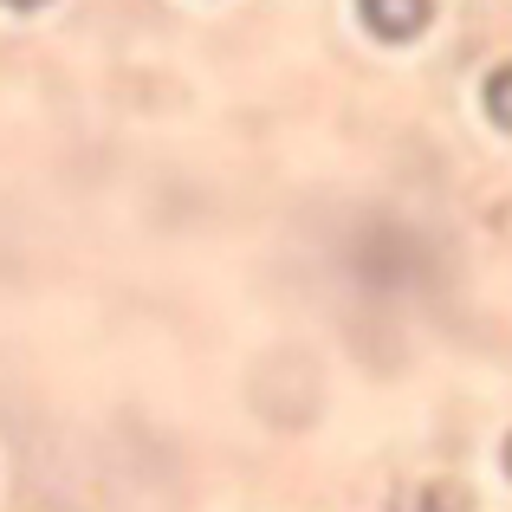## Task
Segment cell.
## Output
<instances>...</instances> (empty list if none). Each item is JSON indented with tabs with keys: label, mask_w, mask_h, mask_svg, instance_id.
Returning a JSON list of instances; mask_svg holds the SVG:
<instances>
[{
	"label": "cell",
	"mask_w": 512,
	"mask_h": 512,
	"mask_svg": "<svg viewBox=\"0 0 512 512\" xmlns=\"http://www.w3.org/2000/svg\"><path fill=\"white\" fill-rule=\"evenodd\" d=\"M428 13H435V0H363V26L376 39H389V46L415 39L428 26Z\"/></svg>",
	"instance_id": "obj_1"
},
{
	"label": "cell",
	"mask_w": 512,
	"mask_h": 512,
	"mask_svg": "<svg viewBox=\"0 0 512 512\" xmlns=\"http://www.w3.org/2000/svg\"><path fill=\"white\" fill-rule=\"evenodd\" d=\"M506 474H512V435H506Z\"/></svg>",
	"instance_id": "obj_3"
},
{
	"label": "cell",
	"mask_w": 512,
	"mask_h": 512,
	"mask_svg": "<svg viewBox=\"0 0 512 512\" xmlns=\"http://www.w3.org/2000/svg\"><path fill=\"white\" fill-rule=\"evenodd\" d=\"M480 98H487V117L500 130H512V65H500V72L487 78V91H480Z\"/></svg>",
	"instance_id": "obj_2"
},
{
	"label": "cell",
	"mask_w": 512,
	"mask_h": 512,
	"mask_svg": "<svg viewBox=\"0 0 512 512\" xmlns=\"http://www.w3.org/2000/svg\"><path fill=\"white\" fill-rule=\"evenodd\" d=\"M7 7H39V0H7Z\"/></svg>",
	"instance_id": "obj_4"
}]
</instances>
